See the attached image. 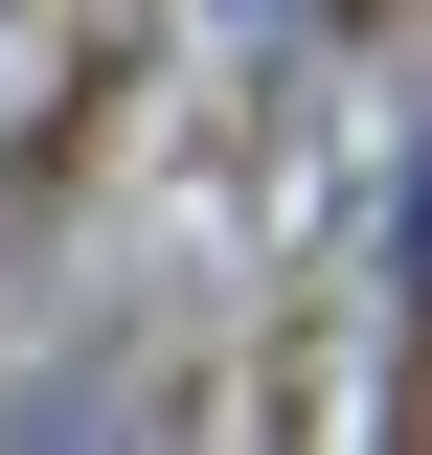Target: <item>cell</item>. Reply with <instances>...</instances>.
<instances>
[{
    "mask_svg": "<svg viewBox=\"0 0 432 455\" xmlns=\"http://www.w3.org/2000/svg\"><path fill=\"white\" fill-rule=\"evenodd\" d=\"M387 296L432 319V137H410V228H387Z\"/></svg>",
    "mask_w": 432,
    "mask_h": 455,
    "instance_id": "cell-1",
    "label": "cell"
}]
</instances>
